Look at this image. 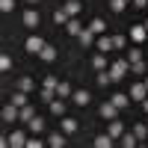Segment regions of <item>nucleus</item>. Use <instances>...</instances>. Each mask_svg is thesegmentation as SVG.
I'll return each instance as SVG.
<instances>
[{
  "instance_id": "ea45409f",
  "label": "nucleus",
  "mask_w": 148,
  "mask_h": 148,
  "mask_svg": "<svg viewBox=\"0 0 148 148\" xmlns=\"http://www.w3.org/2000/svg\"><path fill=\"white\" fill-rule=\"evenodd\" d=\"M142 110H145V113H148V98H145V101H142Z\"/></svg>"
},
{
  "instance_id": "412c9836",
  "label": "nucleus",
  "mask_w": 148,
  "mask_h": 148,
  "mask_svg": "<svg viewBox=\"0 0 148 148\" xmlns=\"http://www.w3.org/2000/svg\"><path fill=\"white\" fill-rule=\"evenodd\" d=\"M65 30H68V36H80V33H83V24H80L77 18H68V24H65Z\"/></svg>"
},
{
  "instance_id": "f8f14e48",
  "label": "nucleus",
  "mask_w": 148,
  "mask_h": 148,
  "mask_svg": "<svg viewBox=\"0 0 148 148\" xmlns=\"http://www.w3.org/2000/svg\"><path fill=\"white\" fill-rule=\"evenodd\" d=\"M119 142H121V148H133V145H136L139 139H136V133H133V130H130V133L125 130V133L119 136Z\"/></svg>"
},
{
  "instance_id": "dca6fc26",
  "label": "nucleus",
  "mask_w": 148,
  "mask_h": 148,
  "mask_svg": "<svg viewBox=\"0 0 148 148\" xmlns=\"http://www.w3.org/2000/svg\"><path fill=\"white\" fill-rule=\"evenodd\" d=\"M71 101H74V104H77V107H86V104H89V101H92V95L80 89V92H74V95H71Z\"/></svg>"
},
{
  "instance_id": "f03ea898",
  "label": "nucleus",
  "mask_w": 148,
  "mask_h": 148,
  "mask_svg": "<svg viewBox=\"0 0 148 148\" xmlns=\"http://www.w3.org/2000/svg\"><path fill=\"white\" fill-rule=\"evenodd\" d=\"M0 119H3V121H6V125H15V121L21 119V107H15V104H12V101H9V104L3 107V113H0Z\"/></svg>"
},
{
  "instance_id": "58836bf2",
  "label": "nucleus",
  "mask_w": 148,
  "mask_h": 148,
  "mask_svg": "<svg viewBox=\"0 0 148 148\" xmlns=\"http://www.w3.org/2000/svg\"><path fill=\"white\" fill-rule=\"evenodd\" d=\"M130 3L136 6V9H148V0H130Z\"/></svg>"
},
{
  "instance_id": "9b49d317",
  "label": "nucleus",
  "mask_w": 148,
  "mask_h": 148,
  "mask_svg": "<svg viewBox=\"0 0 148 148\" xmlns=\"http://www.w3.org/2000/svg\"><path fill=\"white\" fill-rule=\"evenodd\" d=\"M110 101H113L119 110H127V104H130V95H125V92H116L113 98H110Z\"/></svg>"
},
{
  "instance_id": "c03bdc74",
  "label": "nucleus",
  "mask_w": 148,
  "mask_h": 148,
  "mask_svg": "<svg viewBox=\"0 0 148 148\" xmlns=\"http://www.w3.org/2000/svg\"><path fill=\"white\" fill-rule=\"evenodd\" d=\"M127 3H130V0H127Z\"/></svg>"
},
{
  "instance_id": "37998d69",
  "label": "nucleus",
  "mask_w": 148,
  "mask_h": 148,
  "mask_svg": "<svg viewBox=\"0 0 148 148\" xmlns=\"http://www.w3.org/2000/svg\"><path fill=\"white\" fill-rule=\"evenodd\" d=\"M142 24H145V30H148V18H145V21H142Z\"/></svg>"
},
{
  "instance_id": "423d86ee",
  "label": "nucleus",
  "mask_w": 148,
  "mask_h": 148,
  "mask_svg": "<svg viewBox=\"0 0 148 148\" xmlns=\"http://www.w3.org/2000/svg\"><path fill=\"white\" fill-rule=\"evenodd\" d=\"M27 139H30V136H27L24 130H12V133H9V145H12V148H27Z\"/></svg>"
},
{
  "instance_id": "a878e982",
  "label": "nucleus",
  "mask_w": 148,
  "mask_h": 148,
  "mask_svg": "<svg viewBox=\"0 0 148 148\" xmlns=\"http://www.w3.org/2000/svg\"><path fill=\"white\" fill-rule=\"evenodd\" d=\"M125 59H127L130 65H133V62H139V59H142V51H139V47H130V51H127V56H125Z\"/></svg>"
},
{
  "instance_id": "ddd939ff",
  "label": "nucleus",
  "mask_w": 148,
  "mask_h": 148,
  "mask_svg": "<svg viewBox=\"0 0 148 148\" xmlns=\"http://www.w3.org/2000/svg\"><path fill=\"white\" fill-rule=\"evenodd\" d=\"M92 68H98V71H104V68H110V62H107V53H101V51H98V53L92 56Z\"/></svg>"
},
{
  "instance_id": "6e6552de",
  "label": "nucleus",
  "mask_w": 148,
  "mask_h": 148,
  "mask_svg": "<svg viewBox=\"0 0 148 148\" xmlns=\"http://www.w3.org/2000/svg\"><path fill=\"white\" fill-rule=\"evenodd\" d=\"M95 47H98L101 53H110V51H116V47H113V36H98V39H95Z\"/></svg>"
},
{
  "instance_id": "72a5a7b5",
  "label": "nucleus",
  "mask_w": 148,
  "mask_h": 148,
  "mask_svg": "<svg viewBox=\"0 0 148 148\" xmlns=\"http://www.w3.org/2000/svg\"><path fill=\"white\" fill-rule=\"evenodd\" d=\"M113 47H116V51H125V47H127V39H125V36H113Z\"/></svg>"
},
{
  "instance_id": "9d476101",
  "label": "nucleus",
  "mask_w": 148,
  "mask_h": 148,
  "mask_svg": "<svg viewBox=\"0 0 148 148\" xmlns=\"http://www.w3.org/2000/svg\"><path fill=\"white\" fill-rule=\"evenodd\" d=\"M77 119H71V116H65L62 119V133H65V136H71V133H77Z\"/></svg>"
},
{
  "instance_id": "a19ab883",
  "label": "nucleus",
  "mask_w": 148,
  "mask_h": 148,
  "mask_svg": "<svg viewBox=\"0 0 148 148\" xmlns=\"http://www.w3.org/2000/svg\"><path fill=\"white\" fill-rule=\"evenodd\" d=\"M27 3H30V6H33V3H39V0H27Z\"/></svg>"
},
{
  "instance_id": "39448f33",
  "label": "nucleus",
  "mask_w": 148,
  "mask_h": 148,
  "mask_svg": "<svg viewBox=\"0 0 148 148\" xmlns=\"http://www.w3.org/2000/svg\"><path fill=\"white\" fill-rule=\"evenodd\" d=\"M98 113H101V119L113 121V119H119V113H121V110H119L113 101H107V104H101V110H98Z\"/></svg>"
},
{
  "instance_id": "473e14b6",
  "label": "nucleus",
  "mask_w": 148,
  "mask_h": 148,
  "mask_svg": "<svg viewBox=\"0 0 148 148\" xmlns=\"http://www.w3.org/2000/svg\"><path fill=\"white\" fill-rule=\"evenodd\" d=\"M133 133H136V139H139V142L148 139V125H136V127H133Z\"/></svg>"
},
{
  "instance_id": "4468645a",
  "label": "nucleus",
  "mask_w": 148,
  "mask_h": 148,
  "mask_svg": "<svg viewBox=\"0 0 148 148\" xmlns=\"http://www.w3.org/2000/svg\"><path fill=\"white\" fill-rule=\"evenodd\" d=\"M27 130H30V133H42V130H45V119H42V116H33L30 125H27Z\"/></svg>"
},
{
  "instance_id": "aec40b11",
  "label": "nucleus",
  "mask_w": 148,
  "mask_h": 148,
  "mask_svg": "<svg viewBox=\"0 0 148 148\" xmlns=\"http://www.w3.org/2000/svg\"><path fill=\"white\" fill-rule=\"evenodd\" d=\"M68 139H65V133H51V136H47V145L51 148H62Z\"/></svg>"
},
{
  "instance_id": "a211bd4d",
  "label": "nucleus",
  "mask_w": 148,
  "mask_h": 148,
  "mask_svg": "<svg viewBox=\"0 0 148 148\" xmlns=\"http://www.w3.org/2000/svg\"><path fill=\"white\" fill-rule=\"evenodd\" d=\"M62 9L68 12V15H71V18H77V15H80V9H83V3H80V0H68V3H65Z\"/></svg>"
},
{
  "instance_id": "20e7f679",
  "label": "nucleus",
  "mask_w": 148,
  "mask_h": 148,
  "mask_svg": "<svg viewBox=\"0 0 148 148\" xmlns=\"http://www.w3.org/2000/svg\"><path fill=\"white\" fill-rule=\"evenodd\" d=\"M145 39H148L145 24H133V27H130V42L133 45H145Z\"/></svg>"
},
{
  "instance_id": "e433bc0d",
  "label": "nucleus",
  "mask_w": 148,
  "mask_h": 148,
  "mask_svg": "<svg viewBox=\"0 0 148 148\" xmlns=\"http://www.w3.org/2000/svg\"><path fill=\"white\" fill-rule=\"evenodd\" d=\"M12 9H15V0H0V12H6V15H9Z\"/></svg>"
},
{
  "instance_id": "4be33fe9",
  "label": "nucleus",
  "mask_w": 148,
  "mask_h": 148,
  "mask_svg": "<svg viewBox=\"0 0 148 148\" xmlns=\"http://www.w3.org/2000/svg\"><path fill=\"white\" fill-rule=\"evenodd\" d=\"M39 56L45 59V62H53V59H56V47H53V45H45V47H42V53H39Z\"/></svg>"
},
{
  "instance_id": "b1692460",
  "label": "nucleus",
  "mask_w": 148,
  "mask_h": 148,
  "mask_svg": "<svg viewBox=\"0 0 148 148\" xmlns=\"http://www.w3.org/2000/svg\"><path fill=\"white\" fill-rule=\"evenodd\" d=\"M104 27H107V21H101V18H95V21H89V30H92L95 36H101V33H104Z\"/></svg>"
},
{
  "instance_id": "cd10ccee",
  "label": "nucleus",
  "mask_w": 148,
  "mask_h": 148,
  "mask_svg": "<svg viewBox=\"0 0 148 148\" xmlns=\"http://www.w3.org/2000/svg\"><path fill=\"white\" fill-rule=\"evenodd\" d=\"M12 104H15V107H24V104H27V92H15V95H12Z\"/></svg>"
},
{
  "instance_id": "7c9ffc66",
  "label": "nucleus",
  "mask_w": 148,
  "mask_h": 148,
  "mask_svg": "<svg viewBox=\"0 0 148 148\" xmlns=\"http://www.w3.org/2000/svg\"><path fill=\"white\" fill-rule=\"evenodd\" d=\"M18 89L21 92H33V77H21L18 80Z\"/></svg>"
},
{
  "instance_id": "c9c22d12",
  "label": "nucleus",
  "mask_w": 148,
  "mask_h": 148,
  "mask_svg": "<svg viewBox=\"0 0 148 148\" xmlns=\"http://www.w3.org/2000/svg\"><path fill=\"white\" fill-rule=\"evenodd\" d=\"M9 68H12V56L3 53V56H0V71H9Z\"/></svg>"
},
{
  "instance_id": "c756f323",
  "label": "nucleus",
  "mask_w": 148,
  "mask_h": 148,
  "mask_svg": "<svg viewBox=\"0 0 148 148\" xmlns=\"http://www.w3.org/2000/svg\"><path fill=\"white\" fill-rule=\"evenodd\" d=\"M68 18H71V15H68L65 9H56V12H53V21H56V24H68Z\"/></svg>"
},
{
  "instance_id": "393cba45",
  "label": "nucleus",
  "mask_w": 148,
  "mask_h": 148,
  "mask_svg": "<svg viewBox=\"0 0 148 148\" xmlns=\"http://www.w3.org/2000/svg\"><path fill=\"white\" fill-rule=\"evenodd\" d=\"M71 95H74V89H71L68 83H59L56 86V98H71Z\"/></svg>"
},
{
  "instance_id": "f704fd0d",
  "label": "nucleus",
  "mask_w": 148,
  "mask_h": 148,
  "mask_svg": "<svg viewBox=\"0 0 148 148\" xmlns=\"http://www.w3.org/2000/svg\"><path fill=\"white\" fill-rule=\"evenodd\" d=\"M125 6H127V0H110V9L113 12H125Z\"/></svg>"
},
{
  "instance_id": "1a4fd4ad",
  "label": "nucleus",
  "mask_w": 148,
  "mask_h": 148,
  "mask_svg": "<svg viewBox=\"0 0 148 148\" xmlns=\"http://www.w3.org/2000/svg\"><path fill=\"white\" fill-rule=\"evenodd\" d=\"M21 21L27 24L30 30H36V27H39V21H42V18H39V12H36V9H27V12H24V18H21Z\"/></svg>"
},
{
  "instance_id": "2f4dec72",
  "label": "nucleus",
  "mask_w": 148,
  "mask_h": 148,
  "mask_svg": "<svg viewBox=\"0 0 148 148\" xmlns=\"http://www.w3.org/2000/svg\"><path fill=\"white\" fill-rule=\"evenodd\" d=\"M130 71H133V74H145V71H148V62H145V59H139V62L130 65Z\"/></svg>"
},
{
  "instance_id": "f3484780",
  "label": "nucleus",
  "mask_w": 148,
  "mask_h": 148,
  "mask_svg": "<svg viewBox=\"0 0 148 148\" xmlns=\"http://www.w3.org/2000/svg\"><path fill=\"white\" fill-rule=\"evenodd\" d=\"M47 107H51V116H65V104H62V98H53Z\"/></svg>"
},
{
  "instance_id": "5701e85b",
  "label": "nucleus",
  "mask_w": 148,
  "mask_h": 148,
  "mask_svg": "<svg viewBox=\"0 0 148 148\" xmlns=\"http://www.w3.org/2000/svg\"><path fill=\"white\" fill-rule=\"evenodd\" d=\"M113 145V136L110 133H101V136H95V148H110Z\"/></svg>"
},
{
  "instance_id": "bb28decb",
  "label": "nucleus",
  "mask_w": 148,
  "mask_h": 148,
  "mask_svg": "<svg viewBox=\"0 0 148 148\" xmlns=\"http://www.w3.org/2000/svg\"><path fill=\"white\" fill-rule=\"evenodd\" d=\"M36 113H33V107H27V104H24L21 107V121H24V125H30V119H33Z\"/></svg>"
},
{
  "instance_id": "0eeeda50",
  "label": "nucleus",
  "mask_w": 148,
  "mask_h": 148,
  "mask_svg": "<svg viewBox=\"0 0 148 148\" xmlns=\"http://www.w3.org/2000/svg\"><path fill=\"white\" fill-rule=\"evenodd\" d=\"M127 95H130V101H139V104H142L145 98H148V89H145V83H133Z\"/></svg>"
},
{
  "instance_id": "6ab92c4d",
  "label": "nucleus",
  "mask_w": 148,
  "mask_h": 148,
  "mask_svg": "<svg viewBox=\"0 0 148 148\" xmlns=\"http://www.w3.org/2000/svg\"><path fill=\"white\" fill-rule=\"evenodd\" d=\"M77 39H80V47H89V45H95V33H92L89 27H86V30L77 36Z\"/></svg>"
},
{
  "instance_id": "c85d7f7f",
  "label": "nucleus",
  "mask_w": 148,
  "mask_h": 148,
  "mask_svg": "<svg viewBox=\"0 0 148 148\" xmlns=\"http://www.w3.org/2000/svg\"><path fill=\"white\" fill-rule=\"evenodd\" d=\"M113 83V77H110V71L104 68V71H98V86H110Z\"/></svg>"
},
{
  "instance_id": "79ce46f5",
  "label": "nucleus",
  "mask_w": 148,
  "mask_h": 148,
  "mask_svg": "<svg viewBox=\"0 0 148 148\" xmlns=\"http://www.w3.org/2000/svg\"><path fill=\"white\" fill-rule=\"evenodd\" d=\"M142 83H145V89H148V77H145V80H142Z\"/></svg>"
},
{
  "instance_id": "f257e3e1",
  "label": "nucleus",
  "mask_w": 148,
  "mask_h": 148,
  "mask_svg": "<svg viewBox=\"0 0 148 148\" xmlns=\"http://www.w3.org/2000/svg\"><path fill=\"white\" fill-rule=\"evenodd\" d=\"M107 71H110V77H113V83H119V80H125V74L130 71V62H127V59H116Z\"/></svg>"
},
{
  "instance_id": "4c0bfd02",
  "label": "nucleus",
  "mask_w": 148,
  "mask_h": 148,
  "mask_svg": "<svg viewBox=\"0 0 148 148\" xmlns=\"http://www.w3.org/2000/svg\"><path fill=\"white\" fill-rule=\"evenodd\" d=\"M42 86H47V89H56L59 83H56V77H53V74H47V77H45V83H42Z\"/></svg>"
},
{
  "instance_id": "2eb2a0df",
  "label": "nucleus",
  "mask_w": 148,
  "mask_h": 148,
  "mask_svg": "<svg viewBox=\"0 0 148 148\" xmlns=\"http://www.w3.org/2000/svg\"><path fill=\"white\" fill-rule=\"evenodd\" d=\"M107 133H110V136H113V139H119L121 133H125V125H121L119 119H113V121H110V130H107Z\"/></svg>"
},
{
  "instance_id": "7ed1b4c3",
  "label": "nucleus",
  "mask_w": 148,
  "mask_h": 148,
  "mask_svg": "<svg viewBox=\"0 0 148 148\" xmlns=\"http://www.w3.org/2000/svg\"><path fill=\"white\" fill-rule=\"evenodd\" d=\"M45 45H47V42L42 39V36H30V39L24 42V47H27V53H36V56L42 53V47H45Z\"/></svg>"
}]
</instances>
